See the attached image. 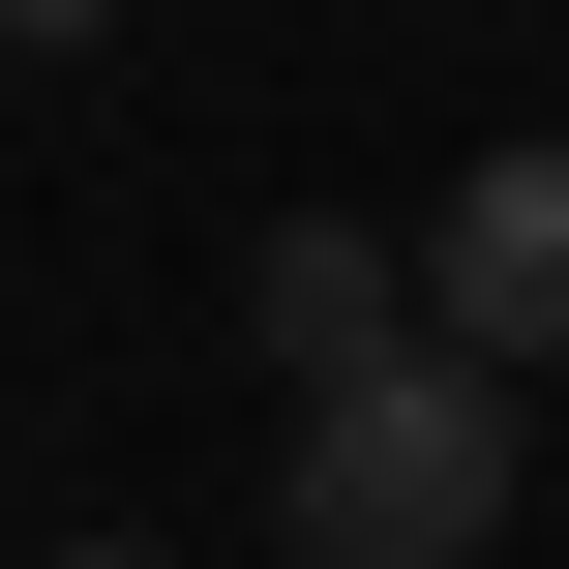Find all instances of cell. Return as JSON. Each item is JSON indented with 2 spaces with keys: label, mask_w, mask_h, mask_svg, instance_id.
<instances>
[{
  "label": "cell",
  "mask_w": 569,
  "mask_h": 569,
  "mask_svg": "<svg viewBox=\"0 0 569 569\" xmlns=\"http://www.w3.org/2000/svg\"><path fill=\"white\" fill-rule=\"evenodd\" d=\"M540 510V420L420 330V360H360V390H300V450H270V540L300 569H480Z\"/></svg>",
  "instance_id": "cell-1"
},
{
  "label": "cell",
  "mask_w": 569,
  "mask_h": 569,
  "mask_svg": "<svg viewBox=\"0 0 569 569\" xmlns=\"http://www.w3.org/2000/svg\"><path fill=\"white\" fill-rule=\"evenodd\" d=\"M420 330H450L480 390H540V360H569V120H540V150H480V180L420 210Z\"/></svg>",
  "instance_id": "cell-2"
},
{
  "label": "cell",
  "mask_w": 569,
  "mask_h": 569,
  "mask_svg": "<svg viewBox=\"0 0 569 569\" xmlns=\"http://www.w3.org/2000/svg\"><path fill=\"white\" fill-rule=\"evenodd\" d=\"M240 330H270L300 390H360V360H420V270H390L360 210H270V240H240Z\"/></svg>",
  "instance_id": "cell-3"
},
{
  "label": "cell",
  "mask_w": 569,
  "mask_h": 569,
  "mask_svg": "<svg viewBox=\"0 0 569 569\" xmlns=\"http://www.w3.org/2000/svg\"><path fill=\"white\" fill-rule=\"evenodd\" d=\"M0 30H30V60H90V30H120V0H0Z\"/></svg>",
  "instance_id": "cell-4"
},
{
  "label": "cell",
  "mask_w": 569,
  "mask_h": 569,
  "mask_svg": "<svg viewBox=\"0 0 569 569\" xmlns=\"http://www.w3.org/2000/svg\"><path fill=\"white\" fill-rule=\"evenodd\" d=\"M90 569H180V540H90Z\"/></svg>",
  "instance_id": "cell-5"
}]
</instances>
